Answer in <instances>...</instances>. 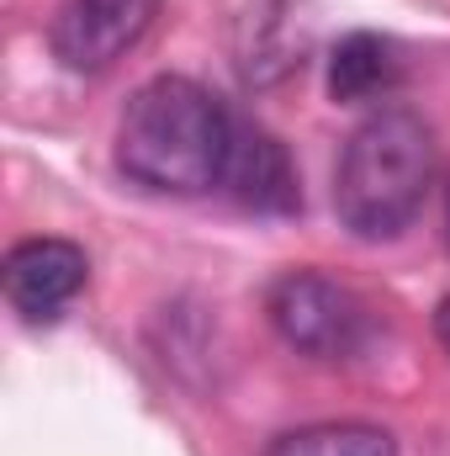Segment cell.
<instances>
[{
  "mask_svg": "<svg viewBox=\"0 0 450 456\" xmlns=\"http://www.w3.org/2000/svg\"><path fill=\"white\" fill-rule=\"evenodd\" d=\"M435 186V138L408 107H376L334 165V213L355 239H398Z\"/></svg>",
  "mask_w": 450,
  "mask_h": 456,
  "instance_id": "2",
  "label": "cell"
},
{
  "mask_svg": "<svg viewBox=\"0 0 450 456\" xmlns=\"http://www.w3.org/2000/svg\"><path fill=\"white\" fill-rule=\"evenodd\" d=\"M154 16L159 0H64L48 27L53 59L75 75H101L117 59H127V48H138Z\"/></svg>",
  "mask_w": 450,
  "mask_h": 456,
  "instance_id": "4",
  "label": "cell"
},
{
  "mask_svg": "<svg viewBox=\"0 0 450 456\" xmlns=\"http://www.w3.org/2000/svg\"><path fill=\"white\" fill-rule=\"evenodd\" d=\"M265 456H398V441L382 425H360V419H324V425H302L276 436Z\"/></svg>",
  "mask_w": 450,
  "mask_h": 456,
  "instance_id": "8",
  "label": "cell"
},
{
  "mask_svg": "<svg viewBox=\"0 0 450 456\" xmlns=\"http://www.w3.org/2000/svg\"><path fill=\"white\" fill-rule=\"evenodd\" d=\"M270 330L308 361H350L371 335V308L324 271H286L265 292Z\"/></svg>",
  "mask_w": 450,
  "mask_h": 456,
  "instance_id": "3",
  "label": "cell"
},
{
  "mask_svg": "<svg viewBox=\"0 0 450 456\" xmlns=\"http://www.w3.org/2000/svg\"><path fill=\"white\" fill-rule=\"evenodd\" d=\"M398 80H403L398 48L376 32H344L334 43V53H329V96L339 107L382 102Z\"/></svg>",
  "mask_w": 450,
  "mask_h": 456,
  "instance_id": "7",
  "label": "cell"
},
{
  "mask_svg": "<svg viewBox=\"0 0 450 456\" xmlns=\"http://www.w3.org/2000/svg\"><path fill=\"white\" fill-rule=\"evenodd\" d=\"M223 186L249 213H297V202H302L297 170H292L281 138H270L265 127H249V122H238V133H233V159H228Z\"/></svg>",
  "mask_w": 450,
  "mask_h": 456,
  "instance_id": "6",
  "label": "cell"
},
{
  "mask_svg": "<svg viewBox=\"0 0 450 456\" xmlns=\"http://www.w3.org/2000/svg\"><path fill=\"white\" fill-rule=\"evenodd\" d=\"M435 335H440V345L450 350V297L440 303V314H435Z\"/></svg>",
  "mask_w": 450,
  "mask_h": 456,
  "instance_id": "9",
  "label": "cell"
},
{
  "mask_svg": "<svg viewBox=\"0 0 450 456\" xmlns=\"http://www.w3.org/2000/svg\"><path fill=\"white\" fill-rule=\"evenodd\" d=\"M91 260L75 239H21L5 255V303L27 324H53L85 292Z\"/></svg>",
  "mask_w": 450,
  "mask_h": 456,
  "instance_id": "5",
  "label": "cell"
},
{
  "mask_svg": "<svg viewBox=\"0 0 450 456\" xmlns=\"http://www.w3.org/2000/svg\"><path fill=\"white\" fill-rule=\"evenodd\" d=\"M233 133V112L207 86L186 75H154L117 117V165L149 191L202 197L228 181Z\"/></svg>",
  "mask_w": 450,
  "mask_h": 456,
  "instance_id": "1",
  "label": "cell"
}]
</instances>
